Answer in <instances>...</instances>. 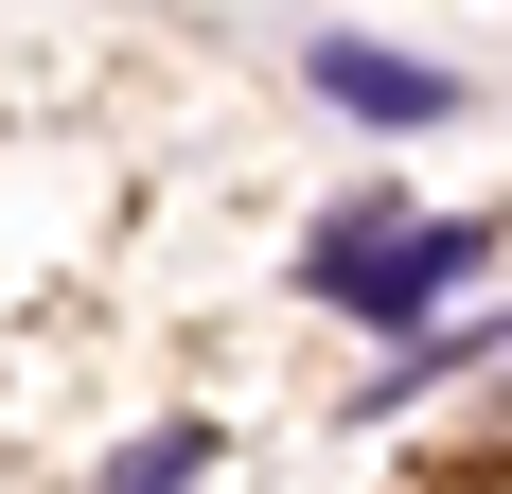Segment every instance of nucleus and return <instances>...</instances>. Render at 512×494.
Listing matches in <instances>:
<instances>
[{
  "label": "nucleus",
  "instance_id": "1",
  "mask_svg": "<svg viewBox=\"0 0 512 494\" xmlns=\"http://www.w3.org/2000/svg\"><path fill=\"white\" fill-rule=\"evenodd\" d=\"M460 283H495V230H477V212L424 230L407 195H354L336 230L301 247V300H336V318H371V336H442V300H460Z\"/></svg>",
  "mask_w": 512,
  "mask_h": 494
},
{
  "label": "nucleus",
  "instance_id": "2",
  "mask_svg": "<svg viewBox=\"0 0 512 494\" xmlns=\"http://www.w3.org/2000/svg\"><path fill=\"white\" fill-rule=\"evenodd\" d=\"M301 89L318 106H354V124H442V71H424V53H371V36H301Z\"/></svg>",
  "mask_w": 512,
  "mask_h": 494
},
{
  "label": "nucleus",
  "instance_id": "3",
  "mask_svg": "<svg viewBox=\"0 0 512 494\" xmlns=\"http://www.w3.org/2000/svg\"><path fill=\"white\" fill-rule=\"evenodd\" d=\"M195 477H212V424H159V442L106 459V494H195Z\"/></svg>",
  "mask_w": 512,
  "mask_h": 494
}]
</instances>
